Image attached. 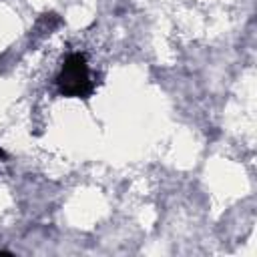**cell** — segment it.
<instances>
[{
	"mask_svg": "<svg viewBox=\"0 0 257 257\" xmlns=\"http://www.w3.org/2000/svg\"><path fill=\"white\" fill-rule=\"evenodd\" d=\"M56 86L62 96L68 98H88L94 90V82L90 78L88 62L82 52H72L64 58L62 68L56 76Z\"/></svg>",
	"mask_w": 257,
	"mask_h": 257,
	"instance_id": "6da1fadb",
	"label": "cell"
},
{
	"mask_svg": "<svg viewBox=\"0 0 257 257\" xmlns=\"http://www.w3.org/2000/svg\"><path fill=\"white\" fill-rule=\"evenodd\" d=\"M0 159H6V153H4L2 149H0Z\"/></svg>",
	"mask_w": 257,
	"mask_h": 257,
	"instance_id": "7a4b0ae2",
	"label": "cell"
}]
</instances>
